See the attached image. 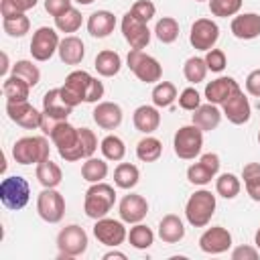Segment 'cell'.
<instances>
[{
	"label": "cell",
	"mask_w": 260,
	"mask_h": 260,
	"mask_svg": "<svg viewBox=\"0 0 260 260\" xmlns=\"http://www.w3.org/2000/svg\"><path fill=\"white\" fill-rule=\"evenodd\" d=\"M173 148H175V154L183 160H193L201 148H203V130L197 128L195 124H189V126H181L177 132H175V138H173Z\"/></svg>",
	"instance_id": "cell-8"
},
{
	"label": "cell",
	"mask_w": 260,
	"mask_h": 260,
	"mask_svg": "<svg viewBox=\"0 0 260 260\" xmlns=\"http://www.w3.org/2000/svg\"><path fill=\"white\" fill-rule=\"evenodd\" d=\"M242 179L250 199L260 203V162H248L242 169Z\"/></svg>",
	"instance_id": "cell-33"
},
{
	"label": "cell",
	"mask_w": 260,
	"mask_h": 260,
	"mask_svg": "<svg viewBox=\"0 0 260 260\" xmlns=\"http://www.w3.org/2000/svg\"><path fill=\"white\" fill-rule=\"evenodd\" d=\"M258 256H260V250L252 246H238L232 250V260H256Z\"/></svg>",
	"instance_id": "cell-51"
},
{
	"label": "cell",
	"mask_w": 260,
	"mask_h": 260,
	"mask_svg": "<svg viewBox=\"0 0 260 260\" xmlns=\"http://www.w3.org/2000/svg\"><path fill=\"white\" fill-rule=\"evenodd\" d=\"M244 0H209V10L213 16L219 18H228V16H236L242 8Z\"/></svg>",
	"instance_id": "cell-45"
},
{
	"label": "cell",
	"mask_w": 260,
	"mask_h": 260,
	"mask_svg": "<svg viewBox=\"0 0 260 260\" xmlns=\"http://www.w3.org/2000/svg\"><path fill=\"white\" fill-rule=\"evenodd\" d=\"M12 73L18 75L20 79H24L30 87H35V85L41 81V71H39V67H37L32 61H28V59L16 61V63L12 65Z\"/></svg>",
	"instance_id": "cell-42"
},
{
	"label": "cell",
	"mask_w": 260,
	"mask_h": 260,
	"mask_svg": "<svg viewBox=\"0 0 260 260\" xmlns=\"http://www.w3.org/2000/svg\"><path fill=\"white\" fill-rule=\"evenodd\" d=\"M2 61H4V65H2V69H0V73L4 75V73L8 71V55H6V53H2Z\"/></svg>",
	"instance_id": "cell-57"
},
{
	"label": "cell",
	"mask_w": 260,
	"mask_h": 260,
	"mask_svg": "<svg viewBox=\"0 0 260 260\" xmlns=\"http://www.w3.org/2000/svg\"><path fill=\"white\" fill-rule=\"evenodd\" d=\"M254 244H256V248L260 250V228H258L256 234H254Z\"/></svg>",
	"instance_id": "cell-58"
},
{
	"label": "cell",
	"mask_w": 260,
	"mask_h": 260,
	"mask_svg": "<svg viewBox=\"0 0 260 260\" xmlns=\"http://www.w3.org/2000/svg\"><path fill=\"white\" fill-rule=\"evenodd\" d=\"M116 28V16L110 10H95L87 18V32L95 39H106Z\"/></svg>",
	"instance_id": "cell-25"
},
{
	"label": "cell",
	"mask_w": 260,
	"mask_h": 260,
	"mask_svg": "<svg viewBox=\"0 0 260 260\" xmlns=\"http://www.w3.org/2000/svg\"><path fill=\"white\" fill-rule=\"evenodd\" d=\"M221 108H223L221 114H223L232 124H236V126L246 124V122L250 120V116H252L250 102H248V98H246V93H244L242 89H238L232 98H228V100L221 104Z\"/></svg>",
	"instance_id": "cell-18"
},
{
	"label": "cell",
	"mask_w": 260,
	"mask_h": 260,
	"mask_svg": "<svg viewBox=\"0 0 260 260\" xmlns=\"http://www.w3.org/2000/svg\"><path fill=\"white\" fill-rule=\"evenodd\" d=\"M30 199V187L28 181L20 175H12L2 179L0 183V201L6 209L10 211H18L22 209Z\"/></svg>",
	"instance_id": "cell-5"
},
{
	"label": "cell",
	"mask_w": 260,
	"mask_h": 260,
	"mask_svg": "<svg viewBox=\"0 0 260 260\" xmlns=\"http://www.w3.org/2000/svg\"><path fill=\"white\" fill-rule=\"evenodd\" d=\"M130 12H132L136 18H140V20L148 22V20H152V16L156 14V6H154L150 0H138V2H134V4H132Z\"/></svg>",
	"instance_id": "cell-49"
},
{
	"label": "cell",
	"mask_w": 260,
	"mask_h": 260,
	"mask_svg": "<svg viewBox=\"0 0 260 260\" xmlns=\"http://www.w3.org/2000/svg\"><path fill=\"white\" fill-rule=\"evenodd\" d=\"M128 67L130 71L144 83H158L160 77H162V65L152 57V55H146L142 49H130L128 57Z\"/></svg>",
	"instance_id": "cell-7"
},
{
	"label": "cell",
	"mask_w": 260,
	"mask_h": 260,
	"mask_svg": "<svg viewBox=\"0 0 260 260\" xmlns=\"http://www.w3.org/2000/svg\"><path fill=\"white\" fill-rule=\"evenodd\" d=\"M219 39V26L215 20L211 18H197L191 24V32H189V43L193 45V49L197 51H209L215 47Z\"/></svg>",
	"instance_id": "cell-11"
},
{
	"label": "cell",
	"mask_w": 260,
	"mask_h": 260,
	"mask_svg": "<svg viewBox=\"0 0 260 260\" xmlns=\"http://www.w3.org/2000/svg\"><path fill=\"white\" fill-rule=\"evenodd\" d=\"M118 213H120V219L124 223H138L148 213V201L138 193L124 195L120 205H118Z\"/></svg>",
	"instance_id": "cell-19"
},
{
	"label": "cell",
	"mask_w": 260,
	"mask_h": 260,
	"mask_svg": "<svg viewBox=\"0 0 260 260\" xmlns=\"http://www.w3.org/2000/svg\"><path fill=\"white\" fill-rule=\"evenodd\" d=\"M0 14H2V20H4V18H14V16L22 14V10L18 8V4L14 0H2L0 2Z\"/></svg>",
	"instance_id": "cell-54"
},
{
	"label": "cell",
	"mask_w": 260,
	"mask_h": 260,
	"mask_svg": "<svg viewBox=\"0 0 260 260\" xmlns=\"http://www.w3.org/2000/svg\"><path fill=\"white\" fill-rule=\"evenodd\" d=\"M122 35L126 39V43L132 49H146V45L150 43V30H148V22L136 18L130 10L122 16Z\"/></svg>",
	"instance_id": "cell-14"
},
{
	"label": "cell",
	"mask_w": 260,
	"mask_h": 260,
	"mask_svg": "<svg viewBox=\"0 0 260 260\" xmlns=\"http://www.w3.org/2000/svg\"><path fill=\"white\" fill-rule=\"evenodd\" d=\"M71 8V0H45V10L55 18Z\"/></svg>",
	"instance_id": "cell-52"
},
{
	"label": "cell",
	"mask_w": 260,
	"mask_h": 260,
	"mask_svg": "<svg viewBox=\"0 0 260 260\" xmlns=\"http://www.w3.org/2000/svg\"><path fill=\"white\" fill-rule=\"evenodd\" d=\"M232 35L236 39L242 41H252L256 37H260V14L256 12H244V14H236L232 18Z\"/></svg>",
	"instance_id": "cell-21"
},
{
	"label": "cell",
	"mask_w": 260,
	"mask_h": 260,
	"mask_svg": "<svg viewBox=\"0 0 260 260\" xmlns=\"http://www.w3.org/2000/svg\"><path fill=\"white\" fill-rule=\"evenodd\" d=\"M93 67L95 71L102 75V77H114L120 73L122 69V59L116 51H110V49H104L95 55V61H93Z\"/></svg>",
	"instance_id": "cell-29"
},
{
	"label": "cell",
	"mask_w": 260,
	"mask_h": 260,
	"mask_svg": "<svg viewBox=\"0 0 260 260\" xmlns=\"http://www.w3.org/2000/svg\"><path fill=\"white\" fill-rule=\"evenodd\" d=\"M12 156L18 165H39L49 158V140L45 136H22L14 142Z\"/></svg>",
	"instance_id": "cell-4"
},
{
	"label": "cell",
	"mask_w": 260,
	"mask_h": 260,
	"mask_svg": "<svg viewBox=\"0 0 260 260\" xmlns=\"http://www.w3.org/2000/svg\"><path fill=\"white\" fill-rule=\"evenodd\" d=\"M158 238L165 242V244H177L185 238V225H183V219L175 213H169L160 219L158 223Z\"/></svg>",
	"instance_id": "cell-28"
},
{
	"label": "cell",
	"mask_w": 260,
	"mask_h": 260,
	"mask_svg": "<svg viewBox=\"0 0 260 260\" xmlns=\"http://www.w3.org/2000/svg\"><path fill=\"white\" fill-rule=\"evenodd\" d=\"M2 28H4V32H6L8 37L20 39V37H24V35L30 30V20H28V16L22 12V14L14 16V18H4V20H2Z\"/></svg>",
	"instance_id": "cell-44"
},
{
	"label": "cell",
	"mask_w": 260,
	"mask_h": 260,
	"mask_svg": "<svg viewBox=\"0 0 260 260\" xmlns=\"http://www.w3.org/2000/svg\"><path fill=\"white\" fill-rule=\"evenodd\" d=\"M73 112V106H69L63 100L61 87H53L43 95V114L53 118V120H67L69 114Z\"/></svg>",
	"instance_id": "cell-23"
},
{
	"label": "cell",
	"mask_w": 260,
	"mask_h": 260,
	"mask_svg": "<svg viewBox=\"0 0 260 260\" xmlns=\"http://www.w3.org/2000/svg\"><path fill=\"white\" fill-rule=\"evenodd\" d=\"M75 2H77V4H81V6H87V4H91L93 0H75Z\"/></svg>",
	"instance_id": "cell-59"
},
{
	"label": "cell",
	"mask_w": 260,
	"mask_h": 260,
	"mask_svg": "<svg viewBox=\"0 0 260 260\" xmlns=\"http://www.w3.org/2000/svg\"><path fill=\"white\" fill-rule=\"evenodd\" d=\"M79 144H81V150H83V158L93 156L95 150H98V138H95L93 130L79 128Z\"/></svg>",
	"instance_id": "cell-48"
},
{
	"label": "cell",
	"mask_w": 260,
	"mask_h": 260,
	"mask_svg": "<svg viewBox=\"0 0 260 260\" xmlns=\"http://www.w3.org/2000/svg\"><path fill=\"white\" fill-rule=\"evenodd\" d=\"M132 122H134V128L142 134H152L158 126H160V114H158V108L152 104V106H138L134 110V116H132Z\"/></svg>",
	"instance_id": "cell-27"
},
{
	"label": "cell",
	"mask_w": 260,
	"mask_h": 260,
	"mask_svg": "<svg viewBox=\"0 0 260 260\" xmlns=\"http://www.w3.org/2000/svg\"><path fill=\"white\" fill-rule=\"evenodd\" d=\"M79 26H81V12L73 6L69 10H65L63 14L55 16V28L61 32H75V30H79Z\"/></svg>",
	"instance_id": "cell-43"
},
{
	"label": "cell",
	"mask_w": 260,
	"mask_h": 260,
	"mask_svg": "<svg viewBox=\"0 0 260 260\" xmlns=\"http://www.w3.org/2000/svg\"><path fill=\"white\" fill-rule=\"evenodd\" d=\"M177 100V87L171 81H158L152 87V104L156 108H169Z\"/></svg>",
	"instance_id": "cell-38"
},
{
	"label": "cell",
	"mask_w": 260,
	"mask_h": 260,
	"mask_svg": "<svg viewBox=\"0 0 260 260\" xmlns=\"http://www.w3.org/2000/svg\"><path fill=\"white\" fill-rule=\"evenodd\" d=\"M87 234L81 225L71 223L65 225L59 234H57V248H59V258H77L81 254H85L87 250Z\"/></svg>",
	"instance_id": "cell-6"
},
{
	"label": "cell",
	"mask_w": 260,
	"mask_h": 260,
	"mask_svg": "<svg viewBox=\"0 0 260 260\" xmlns=\"http://www.w3.org/2000/svg\"><path fill=\"white\" fill-rule=\"evenodd\" d=\"M91 83V75L83 69H77V71H71L67 77H65V83L61 85V93H63V100L69 104V106H79L81 102H85V93H87V87Z\"/></svg>",
	"instance_id": "cell-13"
},
{
	"label": "cell",
	"mask_w": 260,
	"mask_h": 260,
	"mask_svg": "<svg viewBox=\"0 0 260 260\" xmlns=\"http://www.w3.org/2000/svg\"><path fill=\"white\" fill-rule=\"evenodd\" d=\"M154 35H156V39H158L160 43L171 45V43H175L177 37H179V22H177L173 16H162V18L156 22V26H154Z\"/></svg>",
	"instance_id": "cell-40"
},
{
	"label": "cell",
	"mask_w": 260,
	"mask_h": 260,
	"mask_svg": "<svg viewBox=\"0 0 260 260\" xmlns=\"http://www.w3.org/2000/svg\"><path fill=\"white\" fill-rule=\"evenodd\" d=\"M59 35L51 26H39L30 41V55L35 61H49L59 51Z\"/></svg>",
	"instance_id": "cell-10"
},
{
	"label": "cell",
	"mask_w": 260,
	"mask_h": 260,
	"mask_svg": "<svg viewBox=\"0 0 260 260\" xmlns=\"http://www.w3.org/2000/svg\"><path fill=\"white\" fill-rule=\"evenodd\" d=\"M59 59L65 65H79L85 57V45L79 37L75 35H67L65 39H61L59 43Z\"/></svg>",
	"instance_id": "cell-24"
},
{
	"label": "cell",
	"mask_w": 260,
	"mask_h": 260,
	"mask_svg": "<svg viewBox=\"0 0 260 260\" xmlns=\"http://www.w3.org/2000/svg\"><path fill=\"white\" fill-rule=\"evenodd\" d=\"M81 177L87 183H100V181H104L108 177V162L104 158H95V156L85 158V162L81 165Z\"/></svg>",
	"instance_id": "cell-35"
},
{
	"label": "cell",
	"mask_w": 260,
	"mask_h": 260,
	"mask_svg": "<svg viewBox=\"0 0 260 260\" xmlns=\"http://www.w3.org/2000/svg\"><path fill=\"white\" fill-rule=\"evenodd\" d=\"M203 59H205L207 69L213 71V73H221L225 69V65H228V57H225V53L221 49H209V51H205V57Z\"/></svg>",
	"instance_id": "cell-46"
},
{
	"label": "cell",
	"mask_w": 260,
	"mask_h": 260,
	"mask_svg": "<svg viewBox=\"0 0 260 260\" xmlns=\"http://www.w3.org/2000/svg\"><path fill=\"white\" fill-rule=\"evenodd\" d=\"M93 236H95V240H98L100 244H104V246H108V248H118V246L128 238V232H126L122 219L100 217V219H95Z\"/></svg>",
	"instance_id": "cell-12"
},
{
	"label": "cell",
	"mask_w": 260,
	"mask_h": 260,
	"mask_svg": "<svg viewBox=\"0 0 260 260\" xmlns=\"http://www.w3.org/2000/svg\"><path fill=\"white\" fill-rule=\"evenodd\" d=\"M37 213L47 223H59L65 215V199L57 189H43L37 197Z\"/></svg>",
	"instance_id": "cell-9"
},
{
	"label": "cell",
	"mask_w": 260,
	"mask_h": 260,
	"mask_svg": "<svg viewBox=\"0 0 260 260\" xmlns=\"http://www.w3.org/2000/svg\"><path fill=\"white\" fill-rule=\"evenodd\" d=\"M219 156L215 152H205L201 154V158L197 162H193L187 169V179L193 185H207L211 183V179L219 173Z\"/></svg>",
	"instance_id": "cell-16"
},
{
	"label": "cell",
	"mask_w": 260,
	"mask_h": 260,
	"mask_svg": "<svg viewBox=\"0 0 260 260\" xmlns=\"http://www.w3.org/2000/svg\"><path fill=\"white\" fill-rule=\"evenodd\" d=\"M2 93L6 98V102H28V93H30V85L20 79L18 75H10L4 79L2 83Z\"/></svg>",
	"instance_id": "cell-31"
},
{
	"label": "cell",
	"mask_w": 260,
	"mask_h": 260,
	"mask_svg": "<svg viewBox=\"0 0 260 260\" xmlns=\"http://www.w3.org/2000/svg\"><path fill=\"white\" fill-rule=\"evenodd\" d=\"M162 154V142L154 136H144L138 144H136V156L142 160V162H154L158 160Z\"/></svg>",
	"instance_id": "cell-34"
},
{
	"label": "cell",
	"mask_w": 260,
	"mask_h": 260,
	"mask_svg": "<svg viewBox=\"0 0 260 260\" xmlns=\"http://www.w3.org/2000/svg\"><path fill=\"white\" fill-rule=\"evenodd\" d=\"M246 91L254 98H260V69H254L246 77Z\"/></svg>",
	"instance_id": "cell-53"
},
{
	"label": "cell",
	"mask_w": 260,
	"mask_h": 260,
	"mask_svg": "<svg viewBox=\"0 0 260 260\" xmlns=\"http://www.w3.org/2000/svg\"><path fill=\"white\" fill-rule=\"evenodd\" d=\"M93 122L104 130H116L122 124V108L116 102H98L93 108Z\"/></svg>",
	"instance_id": "cell-22"
},
{
	"label": "cell",
	"mask_w": 260,
	"mask_h": 260,
	"mask_svg": "<svg viewBox=\"0 0 260 260\" xmlns=\"http://www.w3.org/2000/svg\"><path fill=\"white\" fill-rule=\"evenodd\" d=\"M199 248L205 254H223L232 248V234L223 225L207 228L199 238Z\"/></svg>",
	"instance_id": "cell-17"
},
{
	"label": "cell",
	"mask_w": 260,
	"mask_h": 260,
	"mask_svg": "<svg viewBox=\"0 0 260 260\" xmlns=\"http://www.w3.org/2000/svg\"><path fill=\"white\" fill-rule=\"evenodd\" d=\"M221 112H219V108L215 106V104H201L195 112H193V116H191V124H195L197 128H201L203 132H211V130H215L217 126H219V122H221Z\"/></svg>",
	"instance_id": "cell-26"
},
{
	"label": "cell",
	"mask_w": 260,
	"mask_h": 260,
	"mask_svg": "<svg viewBox=\"0 0 260 260\" xmlns=\"http://www.w3.org/2000/svg\"><path fill=\"white\" fill-rule=\"evenodd\" d=\"M179 106L187 112H195L199 106H201V95L195 87H185L181 93H179Z\"/></svg>",
	"instance_id": "cell-47"
},
{
	"label": "cell",
	"mask_w": 260,
	"mask_h": 260,
	"mask_svg": "<svg viewBox=\"0 0 260 260\" xmlns=\"http://www.w3.org/2000/svg\"><path fill=\"white\" fill-rule=\"evenodd\" d=\"M240 189H242V183L234 173H221L215 179V191L223 199H234L240 193Z\"/></svg>",
	"instance_id": "cell-39"
},
{
	"label": "cell",
	"mask_w": 260,
	"mask_h": 260,
	"mask_svg": "<svg viewBox=\"0 0 260 260\" xmlns=\"http://www.w3.org/2000/svg\"><path fill=\"white\" fill-rule=\"evenodd\" d=\"M238 89H240V85H238V81H236L234 77L221 75V77H217V79H213V81H209V83L205 85L203 95H205V100H207L209 104L221 106V104H223L228 98H232Z\"/></svg>",
	"instance_id": "cell-20"
},
{
	"label": "cell",
	"mask_w": 260,
	"mask_h": 260,
	"mask_svg": "<svg viewBox=\"0 0 260 260\" xmlns=\"http://www.w3.org/2000/svg\"><path fill=\"white\" fill-rule=\"evenodd\" d=\"M104 83L98 79V77H91V83L87 87V93H85V102L87 104H98L102 98H104Z\"/></svg>",
	"instance_id": "cell-50"
},
{
	"label": "cell",
	"mask_w": 260,
	"mask_h": 260,
	"mask_svg": "<svg viewBox=\"0 0 260 260\" xmlns=\"http://www.w3.org/2000/svg\"><path fill=\"white\" fill-rule=\"evenodd\" d=\"M51 142L57 146V152L67 162H75L83 158V150L79 144V128L71 126L67 120H61L55 124V128L49 134Z\"/></svg>",
	"instance_id": "cell-1"
},
{
	"label": "cell",
	"mask_w": 260,
	"mask_h": 260,
	"mask_svg": "<svg viewBox=\"0 0 260 260\" xmlns=\"http://www.w3.org/2000/svg\"><path fill=\"white\" fill-rule=\"evenodd\" d=\"M6 114L14 124H18L26 130L41 128V124H43V112H39L28 102H6Z\"/></svg>",
	"instance_id": "cell-15"
},
{
	"label": "cell",
	"mask_w": 260,
	"mask_h": 260,
	"mask_svg": "<svg viewBox=\"0 0 260 260\" xmlns=\"http://www.w3.org/2000/svg\"><path fill=\"white\" fill-rule=\"evenodd\" d=\"M215 195L207 189L195 191L185 203V217L193 228H205L215 213Z\"/></svg>",
	"instance_id": "cell-3"
},
{
	"label": "cell",
	"mask_w": 260,
	"mask_h": 260,
	"mask_svg": "<svg viewBox=\"0 0 260 260\" xmlns=\"http://www.w3.org/2000/svg\"><path fill=\"white\" fill-rule=\"evenodd\" d=\"M258 144H260V132H258Z\"/></svg>",
	"instance_id": "cell-60"
},
{
	"label": "cell",
	"mask_w": 260,
	"mask_h": 260,
	"mask_svg": "<svg viewBox=\"0 0 260 260\" xmlns=\"http://www.w3.org/2000/svg\"><path fill=\"white\" fill-rule=\"evenodd\" d=\"M128 242H130V246L136 248V250H146V248L152 246L154 234H152V230H150L148 225H144L142 221H138V223H134V225L130 228V232H128Z\"/></svg>",
	"instance_id": "cell-37"
},
{
	"label": "cell",
	"mask_w": 260,
	"mask_h": 260,
	"mask_svg": "<svg viewBox=\"0 0 260 260\" xmlns=\"http://www.w3.org/2000/svg\"><path fill=\"white\" fill-rule=\"evenodd\" d=\"M207 65H205V59L203 57H189L183 65V75L189 83H201L207 75Z\"/></svg>",
	"instance_id": "cell-41"
},
{
	"label": "cell",
	"mask_w": 260,
	"mask_h": 260,
	"mask_svg": "<svg viewBox=\"0 0 260 260\" xmlns=\"http://www.w3.org/2000/svg\"><path fill=\"white\" fill-rule=\"evenodd\" d=\"M35 175L39 179V183L47 189H57V185L63 181V173H61V167L57 162H53L51 158L43 160L37 165L35 169Z\"/></svg>",
	"instance_id": "cell-30"
},
{
	"label": "cell",
	"mask_w": 260,
	"mask_h": 260,
	"mask_svg": "<svg viewBox=\"0 0 260 260\" xmlns=\"http://www.w3.org/2000/svg\"><path fill=\"white\" fill-rule=\"evenodd\" d=\"M112 258L126 260V254H124V252H116V250H112V252H106V254H104V260H112Z\"/></svg>",
	"instance_id": "cell-56"
},
{
	"label": "cell",
	"mask_w": 260,
	"mask_h": 260,
	"mask_svg": "<svg viewBox=\"0 0 260 260\" xmlns=\"http://www.w3.org/2000/svg\"><path fill=\"white\" fill-rule=\"evenodd\" d=\"M116 203V191L112 185L100 181V183H91V187L85 191L83 197V211L87 217L91 219H100L106 217L108 211L114 207Z\"/></svg>",
	"instance_id": "cell-2"
},
{
	"label": "cell",
	"mask_w": 260,
	"mask_h": 260,
	"mask_svg": "<svg viewBox=\"0 0 260 260\" xmlns=\"http://www.w3.org/2000/svg\"><path fill=\"white\" fill-rule=\"evenodd\" d=\"M14 2L18 4V8H20L22 12H26V10H30V8H35L39 0H14Z\"/></svg>",
	"instance_id": "cell-55"
},
{
	"label": "cell",
	"mask_w": 260,
	"mask_h": 260,
	"mask_svg": "<svg viewBox=\"0 0 260 260\" xmlns=\"http://www.w3.org/2000/svg\"><path fill=\"white\" fill-rule=\"evenodd\" d=\"M140 181V171L136 165H130V162H120L114 171V183L116 187L120 189H132L136 187Z\"/></svg>",
	"instance_id": "cell-32"
},
{
	"label": "cell",
	"mask_w": 260,
	"mask_h": 260,
	"mask_svg": "<svg viewBox=\"0 0 260 260\" xmlns=\"http://www.w3.org/2000/svg\"><path fill=\"white\" fill-rule=\"evenodd\" d=\"M195 2H203V0H195Z\"/></svg>",
	"instance_id": "cell-61"
},
{
	"label": "cell",
	"mask_w": 260,
	"mask_h": 260,
	"mask_svg": "<svg viewBox=\"0 0 260 260\" xmlns=\"http://www.w3.org/2000/svg\"><path fill=\"white\" fill-rule=\"evenodd\" d=\"M100 150H102V154H104L106 160L118 162V160H122L124 154H126V144H124V140H122L120 136L108 134V136L100 142Z\"/></svg>",
	"instance_id": "cell-36"
}]
</instances>
